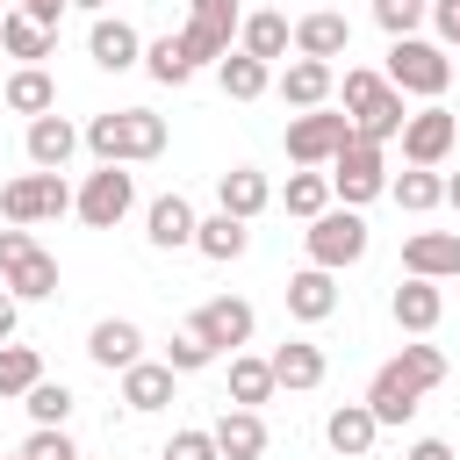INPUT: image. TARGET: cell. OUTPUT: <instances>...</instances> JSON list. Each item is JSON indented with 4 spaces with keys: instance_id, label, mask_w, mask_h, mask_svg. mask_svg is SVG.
Wrapping results in <instances>:
<instances>
[{
    "instance_id": "ee69618b",
    "label": "cell",
    "mask_w": 460,
    "mask_h": 460,
    "mask_svg": "<svg viewBox=\"0 0 460 460\" xmlns=\"http://www.w3.org/2000/svg\"><path fill=\"white\" fill-rule=\"evenodd\" d=\"M14 14H29V22H43V29H58V14H65V0H14Z\"/></svg>"
},
{
    "instance_id": "5bb4252c",
    "label": "cell",
    "mask_w": 460,
    "mask_h": 460,
    "mask_svg": "<svg viewBox=\"0 0 460 460\" xmlns=\"http://www.w3.org/2000/svg\"><path fill=\"white\" fill-rule=\"evenodd\" d=\"M86 359H93V367H108V374H122V367H137V359H144V331H137L129 316H101V323L86 331Z\"/></svg>"
},
{
    "instance_id": "d6a6232c",
    "label": "cell",
    "mask_w": 460,
    "mask_h": 460,
    "mask_svg": "<svg viewBox=\"0 0 460 460\" xmlns=\"http://www.w3.org/2000/svg\"><path fill=\"white\" fill-rule=\"evenodd\" d=\"M216 79H223V93H230V101H259V93L273 86V65H259V58L230 50V58L216 65Z\"/></svg>"
},
{
    "instance_id": "f6af8a7d",
    "label": "cell",
    "mask_w": 460,
    "mask_h": 460,
    "mask_svg": "<svg viewBox=\"0 0 460 460\" xmlns=\"http://www.w3.org/2000/svg\"><path fill=\"white\" fill-rule=\"evenodd\" d=\"M402 460H453V446H446V438H417Z\"/></svg>"
},
{
    "instance_id": "4316f807",
    "label": "cell",
    "mask_w": 460,
    "mask_h": 460,
    "mask_svg": "<svg viewBox=\"0 0 460 460\" xmlns=\"http://www.w3.org/2000/svg\"><path fill=\"white\" fill-rule=\"evenodd\" d=\"M273 388H316L323 381V345H309V338H288V345H273Z\"/></svg>"
},
{
    "instance_id": "f546056e",
    "label": "cell",
    "mask_w": 460,
    "mask_h": 460,
    "mask_svg": "<svg viewBox=\"0 0 460 460\" xmlns=\"http://www.w3.org/2000/svg\"><path fill=\"white\" fill-rule=\"evenodd\" d=\"M0 43H7V58L43 65V58L58 50V29H43V22H29V14H0Z\"/></svg>"
},
{
    "instance_id": "6da1fadb",
    "label": "cell",
    "mask_w": 460,
    "mask_h": 460,
    "mask_svg": "<svg viewBox=\"0 0 460 460\" xmlns=\"http://www.w3.org/2000/svg\"><path fill=\"white\" fill-rule=\"evenodd\" d=\"M438 381H446V352H438V345H402V352L367 381V410H374V424H410L417 402H424Z\"/></svg>"
},
{
    "instance_id": "f1b7e54d",
    "label": "cell",
    "mask_w": 460,
    "mask_h": 460,
    "mask_svg": "<svg viewBox=\"0 0 460 460\" xmlns=\"http://www.w3.org/2000/svg\"><path fill=\"white\" fill-rule=\"evenodd\" d=\"M288 43H295V29H288V14H244V58H259V65H273V58H288Z\"/></svg>"
},
{
    "instance_id": "e575fe53",
    "label": "cell",
    "mask_w": 460,
    "mask_h": 460,
    "mask_svg": "<svg viewBox=\"0 0 460 460\" xmlns=\"http://www.w3.org/2000/svg\"><path fill=\"white\" fill-rule=\"evenodd\" d=\"M36 381H43V359H36V345H0V402L29 395Z\"/></svg>"
},
{
    "instance_id": "e0dca14e",
    "label": "cell",
    "mask_w": 460,
    "mask_h": 460,
    "mask_svg": "<svg viewBox=\"0 0 460 460\" xmlns=\"http://www.w3.org/2000/svg\"><path fill=\"white\" fill-rule=\"evenodd\" d=\"M86 50H93L101 72H129V65H144V36H137L129 22H115V14H101V22L86 29Z\"/></svg>"
},
{
    "instance_id": "c3c4849f",
    "label": "cell",
    "mask_w": 460,
    "mask_h": 460,
    "mask_svg": "<svg viewBox=\"0 0 460 460\" xmlns=\"http://www.w3.org/2000/svg\"><path fill=\"white\" fill-rule=\"evenodd\" d=\"M446 201H453V208H460V172H453V180H446Z\"/></svg>"
},
{
    "instance_id": "1f68e13d",
    "label": "cell",
    "mask_w": 460,
    "mask_h": 460,
    "mask_svg": "<svg viewBox=\"0 0 460 460\" xmlns=\"http://www.w3.org/2000/svg\"><path fill=\"white\" fill-rule=\"evenodd\" d=\"M273 395V367L252 352H230V410H259Z\"/></svg>"
},
{
    "instance_id": "7c38bea8",
    "label": "cell",
    "mask_w": 460,
    "mask_h": 460,
    "mask_svg": "<svg viewBox=\"0 0 460 460\" xmlns=\"http://www.w3.org/2000/svg\"><path fill=\"white\" fill-rule=\"evenodd\" d=\"M345 137H352V122H345V115H331V108L288 115V158H295V165H331Z\"/></svg>"
},
{
    "instance_id": "7a4b0ae2",
    "label": "cell",
    "mask_w": 460,
    "mask_h": 460,
    "mask_svg": "<svg viewBox=\"0 0 460 460\" xmlns=\"http://www.w3.org/2000/svg\"><path fill=\"white\" fill-rule=\"evenodd\" d=\"M79 144L101 165H144V158L165 151V115H151V108H108V115H93L79 129Z\"/></svg>"
},
{
    "instance_id": "681fc988",
    "label": "cell",
    "mask_w": 460,
    "mask_h": 460,
    "mask_svg": "<svg viewBox=\"0 0 460 460\" xmlns=\"http://www.w3.org/2000/svg\"><path fill=\"white\" fill-rule=\"evenodd\" d=\"M453 72H460V58H453Z\"/></svg>"
},
{
    "instance_id": "5b68a950",
    "label": "cell",
    "mask_w": 460,
    "mask_h": 460,
    "mask_svg": "<svg viewBox=\"0 0 460 460\" xmlns=\"http://www.w3.org/2000/svg\"><path fill=\"white\" fill-rule=\"evenodd\" d=\"M388 86H395V93H417V101H438V93L453 86V58H446L438 43H424V36H395V50H388Z\"/></svg>"
},
{
    "instance_id": "7dc6e473",
    "label": "cell",
    "mask_w": 460,
    "mask_h": 460,
    "mask_svg": "<svg viewBox=\"0 0 460 460\" xmlns=\"http://www.w3.org/2000/svg\"><path fill=\"white\" fill-rule=\"evenodd\" d=\"M65 7H86V14H101V7H108V0H65Z\"/></svg>"
},
{
    "instance_id": "603a6c76",
    "label": "cell",
    "mask_w": 460,
    "mask_h": 460,
    "mask_svg": "<svg viewBox=\"0 0 460 460\" xmlns=\"http://www.w3.org/2000/svg\"><path fill=\"white\" fill-rule=\"evenodd\" d=\"M172 388H180V374H172L165 359H137V367H122V402H129L137 417H144V410H165Z\"/></svg>"
},
{
    "instance_id": "2e32d148",
    "label": "cell",
    "mask_w": 460,
    "mask_h": 460,
    "mask_svg": "<svg viewBox=\"0 0 460 460\" xmlns=\"http://www.w3.org/2000/svg\"><path fill=\"white\" fill-rule=\"evenodd\" d=\"M323 438H331V453H338V460H367V453H374V438H381V424H374V410H367V402H338V410L323 417Z\"/></svg>"
},
{
    "instance_id": "cb8c5ba5",
    "label": "cell",
    "mask_w": 460,
    "mask_h": 460,
    "mask_svg": "<svg viewBox=\"0 0 460 460\" xmlns=\"http://www.w3.org/2000/svg\"><path fill=\"white\" fill-rule=\"evenodd\" d=\"M144 223H151L144 237H151L158 252H180V244H194V223H201V216H194V201H187V194H158Z\"/></svg>"
},
{
    "instance_id": "d6986e66",
    "label": "cell",
    "mask_w": 460,
    "mask_h": 460,
    "mask_svg": "<svg viewBox=\"0 0 460 460\" xmlns=\"http://www.w3.org/2000/svg\"><path fill=\"white\" fill-rule=\"evenodd\" d=\"M208 438H216V460H259L266 453V417L259 410H223L208 424Z\"/></svg>"
},
{
    "instance_id": "d590c367",
    "label": "cell",
    "mask_w": 460,
    "mask_h": 460,
    "mask_svg": "<svg viewBox=\"0 0 460 460\" xmlns=\"http://www.w3.org/2000/svg\"><path fill=\"white\" fill-rule=\"evenodd\" d=\"M22 402H29V417H36V431H65V417H72V402H79V395H72L65 381H36V388H29Z\"/></svg>"
},
{
    "instance_id": "9c48e42d",
    "label": "cell",
    "mask_w": 460,
    "mask_h": 460,
    "mask_svg": "<svg viewBox=\"0 0 460 460\" xmlns=\"http://www.w3.org/2000/svg\"><path fill=\"white\" fill-rule=\"evenodd\" d=\"M453 137H460V115L453 108H417L410 122H402V165H424V172H438L446 158H453Z\"/></svg>"
},
{
    "instance_id": "b9f144b4",
    "label": "cell",
    "mask_w": 460,
    "mask_h": 460,
    "mask_svg": "<svg viewBox=\"0 0 460 460\" xmlns=\"http://www.w3.org/2000/svg\"><path fill=\"white\" fill-rule=\"evenodd\" d=\"M187 22H201V29L230 36V29H237V0H194V14H187Z\"/></svg>"
},
{
    "instance_id": "484cf974",
    "label": "cell",
    "mask_w": 460,
    "mask_h": 460,
    "mask_svg": "<svg viewBox=\"0 0 460 460\" xmlns=\"http://www.w3.org/2000/svg\"><path fill=\"white\" fill-rule=\"evenodd\" d=\"M244 244H252V223H237V216H223V208L194 223V252H201V259H216V266L244 259Z\"/></svg>"
},
{
    "instance_id": "277c9868",
    "label": "cell",
    "mask_w": 460,
    "mask_h": 460,
    "mask_svg": "<svg viewBox=\"0 0 460 460\" xmlns=\"http://www.w3.org/2000/svg\"><path fill=\"white\" fill-rule=\"evenodd\" d=\"M0 288L14 295V302H43V295H58V259L29 237V230H0Z\"/></svg>"
},
{
    "instance_id": "8992f818",
    "label": "cell",
    "mask_w": 460,
    "mask_h": 460,
    "mask_svg": "<svg viewBox=\"0 0 460 460\" xmlns=\"http://www.w3.org/2000/svg\"><path fill=\"white\" fill-rule=\"evenodd\" d=\"M302 244H309V266L345 273V266L367 259V216H359V208H323V216L302 230Z\"/></svg>"
},
{
    "instance_id": "8d00e7d4",
    "label": "cell",
    "mask_w": 460,
    "mask_h": 460,
    "mask_svg": "<svg viewBox=\"0 0 460 460\" xmlns=\"http://www.w3.org/2000/svg\"><path fill=\"white\" fill-rule=\"evenodd\" d=\"M144 72H151L158 86H187V79H194V65H187V50H180V36H158V43L144 50Z\"/></svg>"
},
{
    "instance_id": "7bdbcfd3",
    "label": "cell",
    "mask_w": 460,
    "mask_h": 460,
    "mask_svg": "<svg viewBox=\"0 0 460 460\" xmlns=\"http://www.w3.org/2000/svg\"><path fill=\"white\" fill-rule=\"evenodd\" d=\"M431 22H438V36L460 50V0H431Z\"/></svg>"
},
{
    "instance_id": "83f0119b",
    "label": "cell",
    "mask_w": 460,
    "mask_h": 460,
    "mask_svg": "<svg viewBox=\"0 0 460 460\" xmlns=\"http://www.w3.org/2000/svg\"><path fill=\"white\" fill-rule=\"evenodd\" d=\"M0 101H7L14 115H29V122H36V115H50V108H58V86H50V72H43V65H22V72H7Z\"/></svg>"
},
{
    "instance_id": "4fadbf2b",
    "label": "cell",
    "mask_w": 460,
    "mask_h": 460,
    "mask_svg": "<svg viewBox=\"0 0 460 460\" xmlns=\"http://www.w3.org/2000/svg\"><path fill=\"white\" fill-rule=\"evenodd\" d=\"M402 273L410 280H453L460 273V230H417L402 244Z\"/></svg>"
},
{
    "instance_id": "44dd1931",
    "label": "cell",
    "mask_w": 460,
    "mask_h": 460,
    "mask_svg": "<svg viewBox=\"0 0 460 460\" xmlns=\"http://www.w3.org/2000/svg\"><path fill=\"white\" fill-rule=\"evenodd\" d=\"M266 201H273V187H266V172H259V165H230V172L216 180V208H223V216H237V223H252Z\"/></svg>"
},
{
    "instance_id": "8fae6325",
    "label": "cell",
    "mask_w": 460,
    "mask_h": 460,
    "mask_svg": "<svg viewBox=\"0 0 460 460\" xmlns=\"http://www.w3.org/2000/svg\"><path fill=\"white\" fill-rule=\"evenodd\" d=\"M216 359L223 352H237V345H252V331H259V316H252V302H237V295H208L201 309H194V323H187Z\"/></svg>"
},
{
    "instance_id": "7402d4cb",
    "label": "cell",
    "mask_w": 460,
    "mask_h": 460,
    "mask_svg": "<svg viewBox=\"0 0 460 460\" xmlns=\"http://www.w3.org/2000/svg\"><path fill=\"white\" fill-rule=\"evenodd\" d=\"M331 309H338V273L302 266V273L288 280V316H295V323H323Z\"/></svg>"
},
{
    "instance_id": "3957f363",
    "label": "cell",
    "mask_w": 460,
    "mask_h": 460,
    "mask_svg": "<svg viewBox=\"0 0 460 460\" xmlns=\"http://www.w3.org/2000/svg\"><path fill=\"white\" fill-rule=\"evenodd\" d=\"M345 122H352V137H367V144H388V137H402V93L381 79V72H367V65H352L345 72Z\"/></svg>"
},
{
    "instance_id": "f907efd6",
    "label": "cell",
    "mask_w": 460,
    "mask_h": 460,
    "mask_svg": "<svg viewBox=\"0 0 460 460\" xmlns=\"http://www.w3.org/2000/svg\"><path fill=\"white\" fill-rule=\"evenodd\" d=\"M0 86H7V79H0Z\"/></svg>"
},
{
    "instance_id": "836d02e7",
    "label": "cell",
    "mask_w": 460,
    "mask_h": 460,
    "mask_svg": "<svg viewBox=\"0 0 460 460\" xmlns=\"http://www.w3.org/2000/svg\"><path fill=\"white\" fill-rule=\"evenodd\" d=\"M388 194H395V208L431 216V208L446 201V180H438V172H424V165H410V172H395V180H388Z\"/></svg>"
},
{
    "instance_id": "9a60e30c",
    "label": "cell",
    "mask_w": 460,
    "mask_h": 460,
    "mask_svg": "<svg viewBox=\"0 0 460 460\" xmlns=\"http://www.w3.org/2000/svg\"><path fill=\"white\" fill-rule=\"evenodd\" d=\"M345 43H352V22H345L338 7H316V14H302V22H295V58L331 65V58H345Z\"/></svg>"
},
{
    "instance_id": "bcb514c9",
    "label": "cell",
    "mask_w": 460,
    "mask_h": 460,
    "mask_svg": "<svg viewBox=\"0 0 460 460\" xmlns=\"http://www.w3.org/2000/svg\"><path fill=\"white\" fill-rule=\"evenodd\" d=\"M14 309H22V302H14V295H7V288H0V345H7V338H14Z\"/></svg>"
},
{
    "instance_id": "ffe728a7",
    "label": "cell",
    "mask_w": 460,
    "mask_h": 460,
    "mask_svg": "<svg viewBox=\"0 0 460 460\" xmlns=\"http://www.w3.org/2000/svg\"><path fill=\"white\" fill-rule=\"evenodd\" d=\"M22 144H29V165H36V172H65V158L79 151V129H72L65 115H36Z\"/></svg>"
},
{
    "instance_id": "60d3db41",
    "label": "cell",
    "mask_w": 460,
    "mask_h": 460,
    "mask_svg": "<svg viewBox=\"0 0 460 460\" xmlns=\"http://www.w3.org/2000/svg\"><path fill=\"white\" fill-rule=\"evenodd\" d=\"M158 460H216V438H208V431H172Z\"/></svg>"
},
{
    "instance_id": "ba28073f",
    "label": "cell",
    "mask_w": 460,
    "mask_h": 460,
    "mask_svg": "<svg viewBox=\"0 0 460 460\" xmlns=\"http://www.w3.org/2000/svg\"><path fill=\"white\" fill-rule=\"evenodd\" d=\"M65 208H72L65 172H22V180L0 187V216H7L14 230H29V223H58Z\"/></svg>"
},
{
    "instance_id": "30bf717a",
    "label": "cell",
    "mask_w": 460,
    "mask_h": 460,
    "mask_svg": "<svg viewBox=\"0 0 460 460\" xmlns=\"http://www.w3.org/2000/svg\"><path fill=\"white\" fill-rule=\"evenodd\" d=\"M129 201H137V180H129L122 165L86 172V187L72 194V208H79V223H86V230H115V223L129 216Z\"/></svg>"
},
{
    "instance_id": "816d5d0a",
    "label": "cell",
    "mask_w": 460,
    "mask_h": 460,
    "mask_svg": "<svg viewBox=\"0 0 460 460\" xmlns=\"http://www.w3.org/2000/svg\"><path fill=\"white\" fill-rule=\"evenodd\" d=\"M14 460H22V453H14Z\"/></svg>"
},
{
    "instance_id": "d4e9b609",
    "label": "cell",
    "mask_w": 460,
    "mask_h": 460,
    "mask_svg": "<svg viewBox=\"0 0 460 460\" xmlns=\"http://www.w3.org/2000/svg\"><path fill=\"white\" fill-rule=\"evenodd\" d=\"M331 86H338V72H331V65H316V58H295V65L280 72V101H288V108H302V115H309V108H323V101H331Z\"/></svg>"
},
{
    "instance_id": "52a82bcc",
    "label": "cell",
    "mask_w": 460,
    "mask_h": 460,
    "mask_svg": "<svg viewBox=\"0 0 460 460\" xmlns=\"http://www.w3.org/2000/svg\"><path fill=\"white\" fill-rule=\"evenodd\" d=\"M331 194H338V208H359V201L388 194L381 144H367V137H345V144H338V158H331Z\"/></svg>"
},
{
    "instance_id": "74e56055",
    "label": "cell",
    "mask_w": 460,
    "mask_h": 460,
    "mask_svg": "<svg viewBox=\"0 0 460 460\" xmlns=\"http://www.w3.org/2000/svg\"><path fill=\"white\" fill-rule=\"evenodd\" d=\"M424 14H431V0H374V22H381L388 36H410Z\"/></svg>"
},
{
    "instance_id": "4dcf8cb0",
    "label": "cell",
    "mask_w": 460,
    "mask_h": 460,
    "mask_svg": "<svg viewBox=\"0 0 460 460\" xmlns=\"http://www.w3.org/2000/svg\"><path fill=\"white\" fill-rule=\"evenodd\" d=\"M280 201H288V216H302V223H316V216L331 208V172H316V165H302V172H288V187H280Z\"/></svg>"
},
{
    "instance_id": "ac0fdd59",
    "label": "cell",
    "mask_w": 460,
    "mask_h": 460,
    "mask_svg": "<svg viewBox=\"0 0 460 460\" xmlns=\"http://www.w3.org/2000/svg\"><path fill=\"white\" fill-rule=\"evenodd\" d=\"M388 309H395V323H402L410 338H431L438 316H446V295H438V280H402V288L388 295Z\"/></svg>"
},
{
    "instance_id": "f35d334b",
    "label": "cell",
    "mask_w": 460,
    "mask_h": 460,
    "mask_svg": "<svg viewBox=\"0 0 460 460\" xmlns=\"http://www.w3.org/2000/svg\"><path fill=\"white\" fill-rule=\"evenodd\" d=\"M165 367H172V374H201V367H216V352H208L194 331H180V338L165 345Z\"/></svg>"
},
{
    "instance_id": "ab89813d",
    "label": "cell",
    "mask_w": 460,
    "mask_h": 460,
    "mask_svg": "<svg viewBox=\"0 0 460 460\" xmlns=\"http://www.w3.org/2000/svg\"><path fill=\"white\" fill-rule=\"evenodd\" d=\"M22 460H79V446H72L65 431H29V446H22Z\"/></svg>"
}]
</instances>
